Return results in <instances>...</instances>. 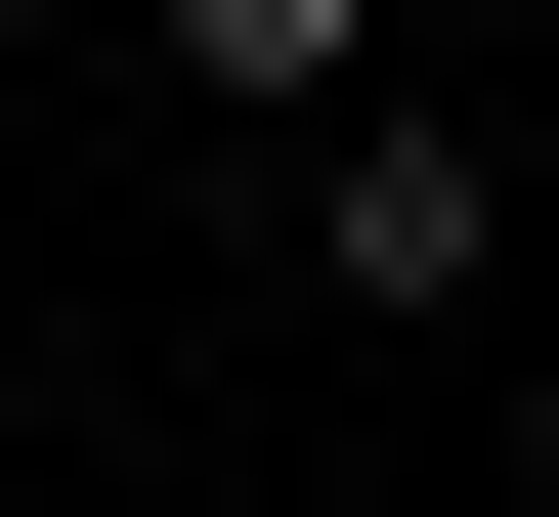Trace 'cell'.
Returning a JSON list of instances; mask_svg holds the SVG:
<instances>
[{
    "instance_id": "obj_2",
    "label": "cell",
    "mask_w": 559,
    "mask_h": 517,
    "mask_svg": "<svg viewBox=\"0 0 559 517\" xmlns=\"http://www.w3.org/2000/svg\"><path fill=\"white\" fill-rule=\"evenodd\" d=\"M173 86H388V0H173Z\"/></svg>"
},
{
    "instance_id": "obj_1",
    "label": "cell",
    "mask_w": 559,
    "mask_h": 517,
    "mask_svg": "<svg viewBox=\"0 0 559 517\" xmlns=\"http://www.w3.org/2000/svg\"><path fill=\"white\" fill-rule=\"evenodd\" d=\"M301 259H345V302H388V345H430V302H474V259H516V173H474V130H430V86H345V173H301Z\"/></svg>"
}]
</instances>
